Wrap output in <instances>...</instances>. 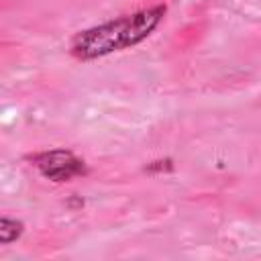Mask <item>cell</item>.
Returning a JSON list of instances; mask_svg holds the SVG:
<instances>
[{"label":"cell","mask_w":261,"mask_h":261,"mask_svg":"<svg viewBox=\"0 0 261 261\" xmlns=\"http://www.w3.org/2000/svg\"><path fill=\"white\" fill-rule=\"evenodd\" d=\"M167 14L165 4H153L75 33L69 41V53L77 61H94L112 53L133 49L147 41Z\"/></svg>","instance_id":"6da1fadb"},{"label":"cell","mask_w":261,"mask_h":261,"mask_svg":"<svg viewBox=\"0 0 261 261\" xmlns=\"http://www.w3.org/2000/svg\"><path fill=\"white\" fill-rule=\"evenodd\" d=\"M31 165L49 181L65 184L75 177L88 175V163L69 149H45L37 151L29 157Z\"/></svg>","instance_id":"7a4b0ae2"},{"label":"cell","mask_w":261,"mask_h":261,"mask_svg":"<svg viewBox=\"0 0 261 261\" xmlns=\"http://www.w3.org/2000/svg\"><path fill=\"white\" fill-rule=\"evenodd\" d=\"M24 232V222L12 216H2L0 218V245H10L14 241H18Z\"/></svg>","instance_id":"3957f363"}]
</instances>
